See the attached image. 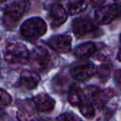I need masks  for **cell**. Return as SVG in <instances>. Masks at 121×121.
<instances>
[{
  "mask_svg": "<svg viewBox=\"0 0 121 121\" xmlns=\"http://www.w3.org/2000/svg\"><path fill=\"white\" fill-rule=\"evenodd\" d=\"M47 26L41 17H31L23 22L20 27L21 35L27 41H35L46 33Z\"/></svg>",
  "mask_w": 121,
  "mask_h": 121,
  "instance_id": "6da1fadb",
  "label": "cell"
},
{
  "mask_svg": "<svg viewBox=\"0 0 121 121\" xmlns=\"http://www.w3.org/2000/svg\"><path fill=\"white\" fill-rule=\"evenodd\" d=\"M30 52L27 47L20 42H10L4 49L5 60L9 63H22L29 60Z\"/></svg>",
  "mask_w": 121,
  "mask_h": 121,
  "instance_id": "7a4b0ae2",
  "label": "cell"
},
{
  "mask_svg": "<svg viewBox=\"0 0 121 121\" xmlns=\"http://www.w3.org/2000/svg\"><path fill=\"white\" fill-rule=\"evenodd\" d=\"M26 9V1H14L8 4L3 10V23L7 28H11L16 26Z\"/></svg>",
  "mask_w": 121,
  "mask_h": 121,
  "instance_id": "3957f363",
  "label": "cell"
},
{
  "mask_svg": "<svg viewBox=\"0 0 121 121\" xmlns=\"http://www.w3.org/2000/svg\"><path fill=\"white\" fill-rule=\"evenodd\" d=\"M28 60L30 66L37 72H45L49 69L52 63L51 55L46 50V48L43 46L35 47L31 51Z\"/></svg>",
  "mask_w": 121,
  "mask_h": 121,
  "instance_id": "277c9868",
  "label": "cell"
},
{
  "mask_svg": "<svg viewBox=\"0 0 121 121\" xmlns=\"http://www.w3.org/2000/svg\"><path fill=\"white\" fill-rule=\"evenodd\" d=\"M121 16V6L119 4L105 5L95 9V19L100 25H108Z\"/></svg>",
  "mask_w": 121,
  "mask_h": 121,
  "instance_id": "5b68a950",
  "label": "cell"
},
{
  "mask_svg": "<svg viewBox=\"0 0 121 121\" xmlns=\"http://www.w3.org/2000/svg\"><path fill=\"white\" fill-rule=\"evenodd\" d=\"M72 29L74 34L78 38L96 35L99 31L95 23L86 17H78L74 19L72 22Z\"/></svg>",
  "mask_w": 121,
  "mask_h": 121,
  "instance_id": "8992f818",
  "label": "cell"
},
{
  "mask_svg": "<svg viewBox=\"0 0 121 121\" xmlns=\"http://www.w3.org/2000/svg\"><path fill=\"white\" fill-rule=\"evenodd\" d=\"M47 45L58 53H68L72 48V39L69 35L61 34L51 37L47 42Z\"/></svg>",
  "mask_w": 121,
  "mask_h": 121,
  "instance_id": "52a82bcc",
  "label": "cell"
},
{
  "mask_svg": "<svg viewBox=\"0 0 121 121\" xmlns=\"http://www.w3.org/2000/svg\"><path fill=\"white\" fill-rule=\"evenodd\" d=\"M41 78L38 74L31 71H24L21 73L19 78L16 81L15 86L21 91L26 92L36 88L40 82Z\"/></svg>",
  "mask_w": 121,
  "mask_h": 121,
  "instance_id": "ba28073f",
  "label": "cell"
},
{
  "mask_svg": "<svg viewBox=\"0 0 121 121\" xmlns=\"http://www.w3.org/2000/svg\"><path fill=\"white\" fill-rule=\"evenodd\" d=\"M66 9L60 3H53L48 9V18L52 27H58L61 26L67 19Z\"/></svg>",
  "mask_w": 121,
  "mask_h": 121,
  "instance_id": "9c48e42d",
  "label": "cell"
},
{
  "mask_svg": "<svg viewBox=\"0 0 121 121\" xmlns=\"http://www.w3.org/2000/svg\"><path fill=\"white\" fill-rule=\"evenodd\" d=\"M96 69L97 68L95 67V64L89 62L73 67L70 71V75L76 80L84 81L94 77L96 74Z\"/></svg>",
  "mask_w": 121,
  "mask_h": 121,
  "instance_id": "30bf717a",
  "label": "cell"
},
{
  "mask_svg": "<svg viewBox=\"0 0 121 121\" xmlns=\"http://www.w3.org/2000/svg\"><path fill=\"white\" fill-rule=\"evenodd\" d=\"M32 107L40 112H50L55 107V100L47 94H39L30 100Z\"/></svg>",
  "mask_w": 121,
  "mask_h": 121,
  "instance_id": "8fae6325",
  "label": "cell"
},
{
  "mask_svg": "<svg viewBox=\"0 0 121 121\" xmlns=\"http://www.w3.org/2000/svg\"><path fill=\"white\" fill-rule=\"evenodd\" d=\"M96 51H97V46L95 43L86 42L76 47V49L74 50V55L78 59L85 60L93 56L95 53H96Z\"/></svg>",
  "mask_w": 121,
  "mask_h": 121,
  "instance_id": "7c38bea8",
  "label": "cell"
},
{
  "mask_svg": "<svg viewBox=\"0 0 121 121\" xmlns=\"http://www.w3.org/2000/svg\"><path fill=\"white\" fill-rule=\"evenodd\" d=\"M87 97L85 95L84 90H82L78 85H72L68 92V101L74 107H79Z\"/></svg>",
  "mask_w": 121,
  "mask_h": 121,
  "instance_id": "4fadbf2b",
  "label": "cell"
},
{
  "mask_svg": "<svg viewBox=\"0 0 121 121\" xmlns=\"http://www.w3.org/2000/svg\"><path fill=\"white\" fill-rule=\"evenodd\" d=\"M87 8L85 1H69L66 3V11L70 15H78Z\"/></svg>",
  "mask_w": 121,
  "mask_h": 121,
  "instance_id": "5bb4252c",
  "label": "cell"
},
{
  "mask_svg": "<svg viewBox=\"0 0 121 121\" xmlns=\"http://www.w3.org/2000/svg\"><path fill=\"white\" fill-rule=\"evenodd\" d=\"M81 114L88 118V119H92L94 118V116L95 115V107L93 105V103L91 101H89L88 99L85 100L79 107H78Z\"/></svg>",
  "mask_w": 121,
  "mask_h": 121,
  "instance_id": "9a60e30c",
  "label": "cell"
},
{
  "mask_svg": "<svg viewBox=\"0 0 121 121\" xmlns=\"http://www.w3.org/2000/svg\"><path fill=\"white\" fill-rule=\"evenodd\" d=\"M17 116H18V119L20 121H52L49 118L35 116V115L29 114L28 112H26L24 111H19L17 113Z\"/></svg>",
  "mask_w": 121,
  "mask_h": 121,
  "instance_id": "2e32d148",
  "label": "cell"
},
{
  "mask_svg": "<svg viewBox=\"0 0 121 121\" xmlns=\"http://www.w3.org/2000/svg\"><path fill=\"white\" fill-rule=\"evenodd\" d=\"M96 73H97L98 78H100V80L106 81V80H108V78H109L110 76H111V69H110V66L107 65V64L101 65V66H99V67L96 69Z\"/></svg>",
  "mask_w": 121,
  "mask_h": 121,
  "instance_id": "e0dca14e",
  "label": "cell"
},
{
  "mask_svg": "<svg viewBox=\"0 0 121 121\" xmlns=\"http://www.w3.org/2000/svg\"><path fill=\"white\" fill-rule=\"evenodd\" d=\"M57 121H83L73 112H63L57 117Z\"/></svg>",
  "mask_w": 121,
  "mask_h": 121,
  "instance_id": "ac0fdd59",
  "label": "cell"
},
{
  "mask_svg": "<svg viewBox=\"0 0 121 121\" xmlns=\"http://www.w3.org/2000/svg\"><path fill=\"white\" fill-rule=\"evenodd\" d=\"M97 55H96V58L100 60H106L110 58L111 56V50L109 49L108 46H103L101 48H97Z\"/></svg>",
  "mask_w": 121,
  "mask_h": 121,
  "instance_id": "d6986e66",
  "label": "cell"
},
{
  "mask_svg": "<svg viewBox=\"0 0 121 121\" xmlns=\"http://www.w3.org/2000/svg\"><path fill=\"white\" fill-rule=\"evenodd\" d=\"M11 95L6 92L4 89H1V107L2 108H5L7 106H9L10 103H11Z\"/></svg>",
  "mask_w": 121,
  "mask_h": 121,
  "instance_id": "ffe728a7",
  "label": "cell"
},
{
  "mask_svg": "<svg viewBox=\"0 0 121 121\" xmlns=\"http://www.w3.org/2000/svg\"><path fill=\"white\" fill-rule=\"evenodd\" d=\"M114 79H115V82H116L117 86L121 90V70L116 71V73L114 75Z\"/></svg>",
  "mask_w": 121,
  "mask_h": 121,
  "instance_id": "44dd1931",
  "label": "cell"
},
{
  "mask_svg": "<svg viewBox=\"0 0 121 121\" xmlns=\"http://www.w3.org/2000/svg\"><path fill=\"white\" fill-rule=\"evenodd\" d=\"M117 59H118V60H119V61H121V45H120V47H119V49H118Z\"/></svg>",
  "mask_w": 121,
  "mask_h": 121,
  "instance_id": "7402d4cb",
  "label": "cell"
},
{
  "mask_svg": "<svg viewBox=\"0 0 121 121\" xmlns=\"http://www.w3.org/2000/svg\"><path fill=\"white\" fill-rule=\"evenodd\" d=\"M119 37H120V45H121V33H120V36Z\"/></svg>",
  "mask_w": 121,
  "mask_h": 121,
  "instance_id": "603a6c76",
  "label": "cell"
}]
</instances>
